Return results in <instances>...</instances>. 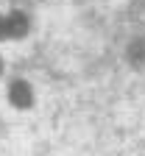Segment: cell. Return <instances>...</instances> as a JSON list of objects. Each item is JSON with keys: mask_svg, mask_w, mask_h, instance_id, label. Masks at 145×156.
<instances>
[{"mask_svg": "<svg viewBox=\"0 0 145 156\" xmlns=\"http://www.w3.org/2000/svg\"><path fill=\"white\" fill-rule=\"evenodd\" d=\"M0 36H6V20L0 17Z\"/></svg>", "mask_w": 145, "mask_h": 156, "instance_id": "cell-3", "label": "cell"}, {"mask_svg": "<svg viewBox=\"0 0 145 156\" xmlns=\"http://www.w3.org/2000/svg\"><path fill=\"white\" fill-rule=\"evenodd\" d=\"M9 101H11L14 106H20V109H25V106L34 103V92H31V87H28L25 81H14L11 89H9Z\"/></svg>", "mask_w": 145, "mask_h": 156, "instance_id": "cell-1", "label": "cell"}, {"mask_svg": "<svg viewBox=\"0 0 145 156\" xmlns=\"http://www.w3.org/2000/svg\"><path fill=\"white\" fill-rule=\"evenodd\" d=\"M25 31H28V20H25V14L14 11L11 17H6V36H23Z\"/></svg>", "mask_w": 145, "mask_h": 156, "instance_id": "cell-2", "label": "cell"}]
</instances>
